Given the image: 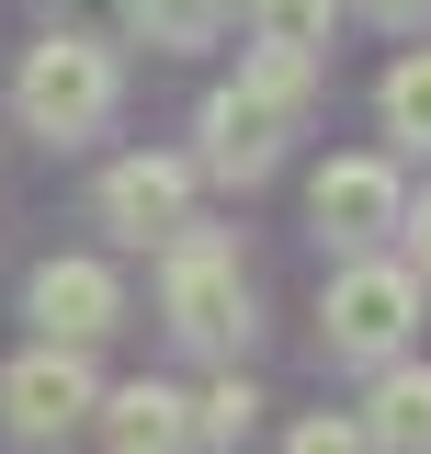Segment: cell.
Instances as JSON below:
<instances>
[{
	"instance_id": "5b68a950",
	"label": "cell",
	"mask_w": 431,
	"mask_h": 454,
	"mask_svg": "<svg viewBox=\"0 0 431 454\" xmlns=\"http://www.w3.org/2000/svg\"><path fill=\"white\" fill-rule=\"evenodd\" d=\"M91 364L68 352V340H35L12 375H0V420H12V443H68L80 420H91Z\"/></svg>"
},
{
	"instance_id": "30bf717a",
	"label": "cell",
	"mask_w": 431,
	"mask_h": 454,
	"mask_svg": "<svg viewBox=\"0 0 431 454\" xmlns=\"http://www.w3.org/2000/svg\"><path fill=\"white\" fill-rule=\"evenodd\" d=\"M364 454H431V364H397L364 409Z\"/></svg>"
},
{
	"instance_id": "6da1fadb",
	"label": "cell",
	"mask_w": 431,
	"mask_h": 454,
	"mask_svg": "<svg viewBox=\"0 0 431 454\" xmlns=\"http://www.w3.org/2000/svg\"><path fill=\"white\" fill-rule=\"evenodd\" d=\"M307 91H318V57L262 46V57L205 103V170H216V182H262V170L284 160V137L307 125Z\"/></svg>"
},
{
	"instance_id": "2e32d148",
	"label": "cell",
	"mask_w": 431,
	"mask_h": 454,
	"mask_svg": "<svg viewBox=\"0 0 431 454\" xmlns=\"http://www.w3.org/2000/svg\"><path fill=\"white\" fill-rule=\"evenodd\" d=\"M409 239H420V284H431V193H420V216H397Z\"/></svg>"
},
{
	"instance_id": "ba28073f",
	"label": "cell",
	"mask_w": 431,
	"mask_h": 454,
	"mask_svg": "<svg viewBox=\"0 0 431 454\" xmlns=\"http://www.w3.org/2000/svg\"><path fill=\"white\" fill-rule=\"evenodd\" d=\"M23 318H35L46 340H68V352H80V340H103L114 318H125V284H114L103 262H80V250H68V262H35V284H23Z\"/></svg>"
},
{
	"instance_id": "7c38bea8",
	"label": "cell",
	"mask_w": 431,
	"mask_h": 454,
	"mask_svg": "<svg viewBox=\"0 0 431 454\" xmlns=\"http://www.w3.org/2000/svg\"><path fill=\"white\" fill-rule=\"evenodd\" d=\"M250 23H262V46H284V57L329 46V0H250Z\"/></svg>"
},
{
	"instance_id": "e0dca14e",
	"label": "cell",
	"mask_w": 431,
	"mask_h": 454,
	"mask_svg": "<svg viewBox=\"0 0 431 454\" xmlns=\"http://www.w3.org/2000/svg\"><path fill=\"white\" fill-rule=\"evenodd\" d=\"M364 12H375V23H420L431 0H364Z\"/></svg>"
},
{
	"instance_id": "3957f363",
	"label": "cell",
	"mask_w": 431,
	"mask_h": 454,
	"mask_svg": "<svg viewBox=\"0 0 431 454\" xmlns=\"http://www.w3.org/2000/svg\"><path fill=\"white\" fill-rule=\"evenodd\" d=\"M103 114H114V46H91V35H46V46L23 57V125H35L46 148H80Z\"/></svg>"
},
{
	"instance_id": "5bb4252c",
	"label": "cell",
	"mask_w": 431,
	"mask_h": 454,
	"mask_svg": "<svg viewBox=\"0 0 431 454\" xmlns=\"http://www.w3.org/2000/svg\"><path fill=\"white\" fill-rule=\"evenodd\" d=\"M250 420H262V397L239 387V375H216V387L193 397V432H205V443H239V432H250Z\"/></svg>"
},
{
	"instance_id": "8fae6325",
	"label": "cell",
	"mask_w": 431,
	"mask_h": 454,
	"mask_svg": "<svg viewBox=\"0 0 431 454\" xmlns=\"http://www.w3.org/2000/svg\"><path fill=\"white\" fill-rule=\"evenodd\" d=\"M125 12H137V35H148V46H216V35H227V12H239V0H125Z\"/></svg>"
},
{
	"instance_id": "4fadbf2b",
	"label": "cell",
	"mask_w": 431,
	"mask_h": 454,
	"mask_svg": "<svg viewBox=\"0 0 431 454\" xmlns=\"http://www.w3.org/2000/svg\"><path fill=\"white\" fill-rule=\"evenodd\" d=\"M386 125H397L409 148H431V57H397V68H386Z\"/></svg>"
},
{
	"instance_id": "9c48e42d",
	"label": "cell",
	"mask_w": 431,
	"mask_h": 454,
	"mask_svg": "<svg viewBox=\"0 0 431 454\" xmlns=\"http://www.w3.org/2000/svg\"><path fill=\"white\" fill-rule=\"evenodd\" d=\"M91 420H103V454H193V397L182 387H114L91 397Z\"/></svg>"
},
{
	"instance_id": "8992f818",
	"label": "cell",
	"mask_w": 431,
	"mask_h": 454,
	"mask_svg": "<svg viewBox=\"0 0 431 454\" xmlns=\"http://www.w3.org/2000/svg\"><path fill=\"white\" fill-rule=\"evenodd\" d=\"M307 216H318V239H341V250H375V239H397L409 193H397L386 160H329L318 182H307Z\"/></svg>"
},
{
	"instance_id": "7a4b0ae2",
	"label": "cell",
	"mask_w": 431,
	"mask_h": 454,
	"mask_svg": "<svg viewBox=\"0 0 431 454\" xmlns=\"http://www.w3.org/2000/svg\"><path fill=\"white\" fill-rule=\"evenodd\" d=\"M160 307H170V330L193 340V352H239V340H250V273H239V250H227L216 227H182V239H170Z\"/></svg>"
},
{
	"instance_id": "9a60e30c",
	"label": "cell",
	"mask_w": 431,
	"mask_h": 454,
	"mask_svg": "<svg viewBox=\"0 0 431 454\" xmlns=\"http://www.w3.org/2000/svg\"><path fill=\"white\" fill-rule=\"evenodd\" d=\"M284 454H364V420H295V432H284Z\"/></svg>"
},
{
	"instance_id": "277c9868",
	"label": "cell",
	"mask_w": 431,
	"mask_h": 454,
	"mask_svg": "<svg viewBox=\"0 0 431 454\" xmlns=\"http://www.w3.org/2000/svg\"><path fill=\"white\" fill-rule=\"evenodd\" d=\"M409 318H420V273H397V262H352L329 284V307H318V330H329L341 364H386L409 340Z\"/></svg>"
},
{
	"instance_id": "52a82bcc",
	"label": "cell",
	"mask_w": 431,
	"mask_h": 454,
	"mask_svg": "<svg viewBox=\"0 0 431 454\" xmlns=\"http://www.w3.org/2000/svg\"><path fill=\"white\" fill-rule=\"evenodd\" d=\"M103 227L137 239V250H170L193 227V170L182 160H114L103 170Z\"/></svg>"
}]
</instances>
